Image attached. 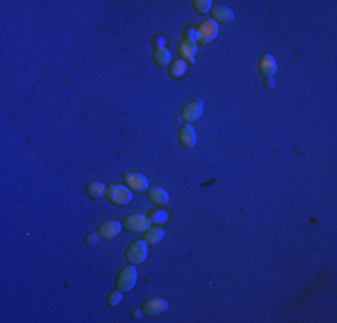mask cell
<instances>
[{
    "label": "cell",
    "instance_id": "obj_1",
    "mask_svg": "<svg viewBox=\"0 0 337 323\" xmlns=\"http://www.w3.org/2000/svg\"><path fill=\"white\" fill-rule=\"evenodd\" d=\"M106 198L110 203L117 205V207H122V205H127L133 199V190L129 187H124V185H110L106 187Z\"/></svg>",
    "mask_w": 337,
    "mask_h": 323
},
{
    "label": "cell",
    "instance_id": "obj_2",
    "mask_svg": "<svg viewBox=\"0 0 337 323\" xmlns=\"http://www.w3.org/2000/svg\"><path fill=\"white\" fill-rule=\"evenodd\" d=\"M136 280H138V273H136L135 264H129L122 268L119 277H117V289L122 291V293H127L135 287Z\"/></svg>",
    "mask_w": 337,
    "mask_h": 323
},
{
    "label": "cell",
    "instance_id": "obj_3",
    "mask_svg": "<svg viewBox=\"0 0 337 323\" xmlns=\"http://www.w3.org/2000/svg\"><path fill=\"white\" fill-rule=\"evenodd\" d=\"M126 259L131 264H140L147 259V242L145 241H135L131 242L127 251H126Z\"/></svg>",
    "mask_w": 337,
    "mask_h": 323
},
{
    "label": "cell",
    "instance_id": "obj_4",
    "mask_svg": "<svg viewBox=\"0 0 337 323\" xmlns=\"http://www.w3.org/2000/svg\"><path fill=\"white\" fill-rule=\"evenodd\" d=\"M124 227L131 231H145L147 228H151V221L144 214H133L124 219Z\"/></svg>",
    "mask_w": 337,
    "mask_h": 323
},
{
    "label": "cell",
    "instance_id": "obj_5",
    "mask_svg": "<svg viewBox=\"0 0 337 323\" xmlns=\"http://www.w3.org/2000/svg\"><path fill=\"white\" fill-rule=\"evenodd\" d=\"M217 34H219V25H217V22L215 20H207L199 27V44L201 45L210 44L212 40L217 38Z\"/></svg>",
    "mask_w": 337,
    "mask_h": 323
},
{
    "label": "cell",
    "instance_id": "obj_6",
    "mask_svg": "<svg viewBox=\"0 0 337 323\" xmlns=\"http://www.w3.org/2000/svg\"><path fill=\"white\" fill-rule=\"evenodd\" d=\"M124 180H126V184H127V187H129L131 190L144 192V190H147V188H149V182H147V178H145L144 174L129 173V174H126Z\"/></svg>",
    "mask_w": 337,
    "mask_h": 323
},
{
    "label": "cell",
    "instance_id": "obj_7",
    "mask_svg": "<svg viewBox=\"0 0 337 323\" xmlns=\"http://www.w3.org/2000/svg\"><path fill=\"white\" fill-rule=\"evenodd\" d=\"M142 309H144V313L147 316H158V314L165 313L168 309V302L164 298H151L145 302Z\"/></svg>",
    "mask_w": 337,
    "mask_h": 323
},
{
    "label": "cell",
    "instance_id": "obj_8",
    "mask_svg": "<svg viewBox=\"0 0 337 323\" xmlns=\"http://www.w3.org/2000/svg\"><path fill=\"white\" fill-rule=\"evenodd\" d=\"M203 110H205V104H203V101L188 102L187 106L183 108V119L187 122H196L198 119H201Z\"/></svg>",
    "mask_w": 337,
    "mask_h": 323
},
{
    "label": "cell",
    "instance_id": "obj_9",
    "mask_svg": "<svg viewBox=\"0 0 337 323\" xmlns=\"http://www.w3.org/2000/svg\"><path fill=\"white\" fill-rule=\"evenodd\" d=\"M122 230V225L121 223H117V221H106V223H102L101 227H99V235L102 237V239H115L119 233H121Z\"/></svg>",
    "mask_w": 337,
    "mask_h": 323
},
{
    "label": "cell",
    "instance_id": "obj_10",
    "mask_svg": "<svg viewBox=\"0 0 337 323\" xmlns=\"http://www.w3.org/2000/svg\"><path fill=\"white\" fill-rule=\"evenodd\" d=\"M196 140H198V137H196V130H194L190 124L183 126V128L179 130V142H181L183 147H187V149L194 147V145H196Z\"/></svg>",
    "mask_w": 337,
    "mask_h": 323
},
{
    "label": "cell",
    "instance_id": "obj_11",
    "mask_svg": "<svg viewBox=\"0 0 337 323\" xmlns=\"http://www.w3.org/2000/svg\"><path fill=\"white\" fill-rule=\"evenodd\" d=\"M276 68H278V63L276 59L271 56V54H265L264 58L260 59V65H258V70L264 77H273L276 72Z\"/></svg>",
    "mask_w": 337,
    "mask_h": 323
},
{
    "label": "cell",
    "instance_id": "obj_12",
    "mask_svg": "<svg viewBox=\"0 0 337 323\" xmlns=\"http://www.w3.org/2000/svg\"><path fill=\"white\" fill-rule=\"evenodd\" d=\"M147 196L154 205H167L168 203V192L164 190L162 187H153L147 188Z\"/></svg>",
    "mask_w": 337,
    "mask_h": 323
},
{
    "label": "cell",
    "instance_id": "obj_13",
    "mask_svg": "<svg viewBox=\"0 0 337 323\" xmlns=\"http://www.w3.org/2000/svg\"><path fill=\"white\" fill-rule=\"evenodd\" d=\"M212 16L217 20V22H224V24H228V22L233 20V11H231L230 7H226V5H215V7H212Z\"/></svg>",
    "mask_w": 337,
    "mask_h": 323
},
{
    "label": "cell",
    "instance_id": "obj_14",
    "mask_svg": "<svg viewBox=\"0 0 337 323\" xmlns=\"http://www.w3.org/2000/svg\"><path fill=\"white\" fill-rule=\"evenodd\" d=\"M178 52L183 56V59H187V61L192 63L194 59H196V54H198V45H194V44H188V42H181L178 47Z\"/></svg>",
    "mask_w": 337,
    "mask_h": 323
},
{
    "label": "cell",
    "instance_id": "obj_15",
    "mask_svg": "<svg viewBox=\"0 0 337 323\" xmlns=\"http://www.w3.org/2000/svg\"><path fill=\"white\" fill-rule=\"evenodd\" d=\"M164 235H165V231L160 227L147 228L144 233V241L147 242V244H158V242L164 239Z\"/></svg>",
    "mask_w": 337,
    "mask_h": 323
},
{
    "label": "cell",
    "instance_id": "obj_16",
    "mask_svg": "<svg viewBox=\"0 0 337 323\" xmlns=\"http://www.w3.org/2000/svg\"><path fill=\"white\" fill-rule=\"evenodd\" d=\"M154 63L158 65V67H168V63H170V50L164 47H158L154 50Z\"/></svg>",
    "mask_w": 337,
    "mask_h": 323
},
{
    "label": "cell",
    "instance_id": "obj_17",
    "mask_svg": "<svg viewBox=\"0 0 337 323\" xmlns=\"http://www.w3.org/2000/svg\"><path fill=\"white\" fill-rule=\"evenodd\" d=\"M86 194L90 198L99 199V198H102V196H106V187H104V184H101V182H92V184L86 187Z\"/></svg>",
    "mask_w": 337,
    "mask_h": 323
},
{
    "label": "cell",
    "instance_id": "obj_18",
    "mask_svg": "<svg viewBox=\"0 0 337 323\" xmlns=\"http://www.w3.org/2000/svg\"><path fill=\"white\" fill-rule=\"evenodd\" d=\"M187 74V61L185 59H178L170 65V77L174 79H181Z\"/></svg>",
    "mask_w": 337,
    "mask_h": 323
},
{
    "label": "cell",
    "instance_id": "obj_19",
    "mask_svg": "<svg viewBox=\"0 0 337 323\" xmlns=\"http://www.w3.org/2000/svg\"><path fill=\"white\" fill-rule=\"evenodd\" d=\"M149 221L154 223V225H164V223L168 221V212L164 210V208H154L149 212Z\"/></svg>",
    "mask_w": 337,
    "mask_h": 323
},
{
    "label": "cell",
    "instance_id": "obj_20",
    "mask_svg": "<svg viewBox=\"0 0 337 323\" xmlns=\"http://www.w3.org/2000/svg\"><path fill=\"white\" fill-rule=\"evenodd\" d=\"M183 40L185 42H188V44L198 45V42H199V29L198 27H196V25H188V27H185Z\"/></svg>",
    "mask_w": 337,
    "mask_h": 323
},
{
    "label": "cell",
    "instance_id": "obj_21",
    "mask_svg": "<svg viewBox=\"0 0 337 323\" xmlns=\"http://www.w3.org/2000/svg\"><path fill=\"white\" fill-rule=\"evenodd\" d=\"M194 9L198 11L199 15H208L212 11V2L210 0H194Z\"/></svg>",
    "mask_w": 337,
    "mask_h": 323
},
{
    "label": "cell",
    "instance_id": "obj_22",
    "mask_svg": "<svg viewBox=\"0 0 337 323\" xmlns=\"http://www.w3.org/2000/svg\"><path fill=\"white\" fill-rule=\"evenodd\" d=\"M121 300H122V291H111L108 294V305L110 307H117V305L121 304Z\"/></svg>",
    "mask_w": 337,
    "mask_h": 323
},
{
    "label": "cell",
    "instance_id": "obj_23",
    "mask_svg": "<svg viewBox=\"0 0 337 323\" xmlns=\"http://www.w3.org/2000/svg\"><path fill=\"white\" fill-rule=\"evenodd\" d=\"M99 239H101V235H99L97 231H95V233H90V235L86 237V244H88V246H92V244H95V242L99 241Z\"/></svg>",
    "mask_w": 337,
    "mask_h": 323
},
{
    "label": "cell",
    "instance_id": "obj_24",
    "mask_svg": "<svg viewBox=\"0 0 337 323\" xmlns=\"http://www.w3.org/2000/svg\"><path fill=\"white\" fill-rule=\"evenodd\" d=\"M265 87H267V88L275 87V83H273V77H265Z\"/></svg>",
    "mask_w": 337,
    "mask_h": 323
}]
</instances>
